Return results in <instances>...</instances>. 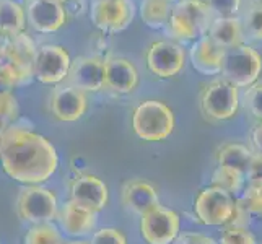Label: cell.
I'll use <instances>...</instances> for the list:
<instances>
[{
  "label": "cell",
  "mask_w": 262,
  "mask_h": 244,
  "mask_svg": "<svg viewBox=\"0 0 262 244\" xmlns=\"http://www.w3.org/2000/svg\"><path fill=\"white\" fill-rule=\"evenodd\" d=\"M0 163L8 178L33 186L52 178L59 166V155L44 135L16 121L4 130Z\"/></svg>",
  "instance_id": "cell-1"
},
{
  "label": "cell",
  "mask_w": 262,
  "mask_h": 244,
  "mask_svg": "<svg viewBox=\"0 0 262 244\" xmlns=\"http://www.w3.org/2000/svg\"><path fill=\"white\" fill-rule=\"evenodd\" d=\"M213 15L204 0H181L173 8L166 23V33L176 41L199 39L209 31Z\"/></svg>",
  "instance_id": "cell-2"
},
{
  "label": "cell",
  "mask_w": 262,
  "mask_h": 244,
  "mask_svg": "<svg viewBox=\"0 0 262 244\" xmlns=\"http://www.w3.org/2000/svg\"><path fill=\"white\" fill-rule=\"evenodd\" d=\"M132 127L139 139L160 142L174 130V114L165 103L157 99L140 103L132 114Z\"/></svg>",
  "instance_id": "cell-3"
},
{
  "label": "cell",
  "mask_w": 262,
  "mask_h": 244,
  "mask_svg": "<svg viewBox=\"0 0 262 244\" xmlns=\"http://www.w3.org/2000/svg\"><path fill=\"white\" fill-rule=\"evenodd\" d=\"M36 52H38V46L26 33L4 41V48L0 51V64L12 77L15 88L28 85L34 78L33 65Z\"/></svg>",
  "instance_id": "cell-4"
},
{
  "label": "cell",
  "mask_w": 262,
  "mask_h": 244,
  "mask_svg": "<svg viewBox=\"0 0 262 244\" xmlns=\"http://www.w3.org/2000/svg\"><path fill=\"white\" fill-rule=\"evenodd\" d=\"M262 72L260 54L251 46H234L223 52L220 74L236 88H249L257 81Z\"/></svg>",
  "instance_id": "cell-5"
},
{
  "label": "cell",
  "mask_w": 262,
  "mask_h": 244,
  "mask_svg": "<svg viewBox=\"0 0 262 244\" xmlns=\"http://www.w3.org/2000/svg\"><path fill=\"white\" fill-rule=\"evenodd\" d=\"M16 210L20 218L28 223H51L59 215L57 197L51 189L41 184L26 186L18 195Z\"/></svg>",
  "instance_id": "cell-6"
},
{
  "label": "cell",
  "mask_w": 262,
  "mask_h": 244,
  "mask_svg": "<svg viewBox=\"0 0 262 244\" xmlns=\"http://www.w3.org/2000/svg\"><path fill=\"white\" fill-rule=\"evenodd\" d=\"M197 218L209 227H222L231 223L236 213V202L230 192L222 187H207L195 198Z\"/></svg>",
  "instance_id": "cell-7"
},
{
  "label": "cell",
  "mask_w": 262,
  "mask_h": 244,
  "mask_svg": "<svg viewBox=\"0 0 262 244\" xmlns=\"http://www.w3.org/2000/svg\"><path fill=\"white\" fill-rule=\"evenodd\" d=\"M134 0H93L90 7L92 23L103 33H121L135 18Z\"/></svg>",
  "instance_id": "cell-8"
},
{
  "label": "cell",
  "mask_w": 262,
  "mask_h": 244,
  "mask_svg": "<svg viewBox=\"0 0 262 244\" xmlns=\"http://www.w3.org/2000/svg\"><path fill=\"white\" fill-rule=\"evenodd\" d=\"M72 65L70 54L59 44H42L36 52L33 77L44 85H59L69 77Z\"/></svg>",
  "instance_id": "cell-9"
},
{
  "label": "cell",
  "mask_w": 262,
  "mask_h": 244,
  "mask_svg": "<svg viewBox=\"0 0 262 244\" xmlns=\"http://www.w3.org/2000/svg\"><path fill=\"white\" fill-rule=\"evenodd\" d=\"M179 215L157 205L142 215L140 233L147 244H171L179 236Z\"/></svg>",
  "instance_id": "cell-10"
},
{
  "label": "cell",
  "mask_w": 262,
  "mask_h": 244,
  "mask_svg": "<svg viewBox=\"0 0 262 244\" xmlns=\"http://www.w3.org/2000/svg\"><path fill=\"white\" fill-rule=\"evenodd\" d=\"M239 106L238 88L227 80H216L204 90L202 109L215 121H227L233 117Z\"/></svg>",
  "instance_id": "cell-11"
},
{
  "label": "cell",
  "mask_w": 262,
  "mask_h": 244,
  "mask_svg": "<svg viewBox=\"0 0 262 244\" xmlns=\"http://www.w3.org/2000/svg\"><path fill=\"white\" fill-rule=\"evenodd\" d=\"M186 64V52L173 41H157L147 51V67L160 78L176 77Z\"/></svg>",
  "instance_id": "cell-12"
},
{
  "label": "cell",
  "mask_w": 262,
  "mask_h": 244,
  "mask_svg": "<svg viewBox=\"0 0 262 244\" xmlns=\"http://www.w3.org/2000/svg\"><path fill=\"white\" fill-rule=\"evenodd\" d=\"M67 85L83 93H95L104 88V59L98 56H83L72 60Z\"/></svg>",
  "instance_id": "cell-13"
},
{
  "label": "cell",
  "mask_w": 262,
  "mask_h": 244,
  "mask_svg": "<svg viewBox=\"0 0 262 244\" xmlns=\"http://www.w3.org/2000/svg\"><path fill=\"white\" fill-rule=\"evenodd\" d=\"M26 21L36 33L51 34L67 23V10L54 0H31L26 8Z\"/></svg>",
  "instance_id": "cell-14"
},
{
  "label": "cell",
  "mask_w": 262,
  "mask_h": 244,
  "mask_svg": "<svg viewBox=\"0 0 262 244\" xmlns=\"http://www.w3.org/2000/svg\"><path fill=\"white\" fill-rule=\"evenodd\" d=\"M86 95L70 85H62L56 88L49 99L51 113L56 119L62 122H75L82 119L83 114L86 113Z\"/></svg>",
  "instance_id": "cell-15"
},
{
  "label": "cell",
  "mask_w": 262,
  "mask_h": 244,
  "mask_svg": "<svg viewBox=\"0 0 262 244\" xmlns=\"http://www.w3.org/2000/svg\"><path fill=\"white\" fill-rule=\"evenodd\" d=\"M57 218H59L62 231H64L67 236L78 239L95 231L96 223H98V213L70 198L69 202L62 205Z\"/></svg>",
  "instance_id": "cell-16"
},
{
  "label": "cell",
  "mask_w": 262,
  "mask_h": 244,
  "mask_svg": "<svg viewBox=\"0 0 262 244\" xmlns=\"http://www.w3.org/2000/svg\"><path fill=\"white\" fill-rule=\"evenodd\" d=\"M70 195L72 201L86 207V209H92L96 213L106 209L107 202H110L107 186L93 174L78 176L70 186Z\"/></svg>",
  "instance_id": "cell-17"
},
{
  "label": "cell",
  "mask_w": 262,
  "mask_h": 244,
  "mask_svg": "<svg viewBox=\"0 0 262 244\" xmlns=\"http://www.w3.org/2000/svg\"><path fill=\"white\" fill-rule=\"evenodd\" d=\"M139 85V72L129 59H104V86L117 95H129Z\"/></svg>",
  "instance_id": "cell-18"
},
{
  "label": "cell",
  "mask_w": 262,
  "mask_h": 244,
  "mask_svg": "<svg viewBox=\"0 0 262 244\" xmlns=\"http://www.w3.org/2000/svg\"><path fill=\"white\" fill-rule=\"evenodd\" d=\"M122 204L129 212L143 215L158 204V192L150 183L143 179H134L122 187Z\"/></svg>",
  "instance_id": "cell-19"
},
{
  "label": "cell",
  "mask_w": 262,
  "mask_h": 244,
  "mask_svg": "<svg viewBox=\"0 0 262 244\" xmlns=\"http://www.w3.org/2000/svg\"><path fill=\"white\" fill-rule=\"evenodd\" d=\"M223 52L220 46L210 39V38H199L195 44L191 48V62L192 67L202 75H216L220 74Z\"/></svg>",
  "instance_id": "cell-20"
},
{
  "label": "cell",
  "mask_w": 262,
  "mask_h": 244,
  "mask_svg": "<svg viewBox=\"0 0 262 244\" xmlns=\"http://www.w3.org/2000/svg\"><path fill=\"white\" fill-rule=\"evenodd\" d=\"M209 36L216 46L222 49H231L243 42V28L236 16L233 18H213L209 28Z\"/></svg>",
  "instance_id": "cell-21"
},
{
  "label": "cell",
  "mask_w": 262,
  "mask_h": 244,
  "mask_svg": "<svg viewBox=\"0 0 262 244\" xmlns=\"http://www.w3.org/2000/svg\"><path fill=\"white\" fill-rule=\"evenodd\" d=\"M26 10L16 0L0 2V36L4 39L15 38L26 30Z\"/></svg>",
  "instance_id": "cell-22"
},
{
  "label": "cell",
  "mask_w": 262,
  "mask_h": 244,
  "mask_svg": "<svg viewBox=\"0 0 262 244\" xmlns=\"http://www.w3.org/2000/svg\"><path fill=\"white\" fill-rule=\"evenodd\" d=\"M171 8L173 7L166 0H142L139 5V15L148 28L160 30L166 26Z\"/></svg>",
  "instance_id": "cell-23"
},
{
  "label": "cell",
  "mask_w": 262,
  "mask_h": 244,
  "mask_svg": "<svg viewBox=\"0 0 262 244\" xmlns=\"http://www.w3.org/2000/svg\"><path fill=\"white\" fill-rule=\"evenodd\" d=\"M252 155H254V153L248 147L241 145V143H227V145L219 148L216 161H219V166H228V168L238 169L241 173H245Z\"/></svg>",
  "instance_id": "cell-24"
},
{
  "label": "cell",
  "mask_w": 262,
  "mask_h": 244,
  "mask_svg": "<svg viewBox=\"0 0 262 244\" xmlns=\"http://www.w3.org/2000/svg\"><path fill=\"white\" fill-rule=\"evenodd\" d=\"M212 181L216 187H222L223 191L230 192L231 195L243 192L245 189V173L228 166H219L215 169Z\"/></svg>",
  "instance_id": "cell-25"
},
{
  "label": "cell",
  "mask_w": 262,
  "mask_h": 244,
  "mask_svg": "<svg viewBox=\"0 0 262 244\" xmlns=\"http://www.w3.org/2000/svg\"><path fill=\"white\" fill-rule=\"evenodd\" d=\"M23 244H64V238L52 223H39L26 231Z\"/></svg>",
  "instance_id": "cell-26"
},
{
  "label": "cell",
  "mask_w": 262,
  "mask_h": 244,
  "mask_svg": "<svg viewBox=\"0 0 262 244\" xmlns=\"http://www.w3.org/2000/svg\"><path fill=\"white\" fill-rule=\"evenodd\" d=\"M18 114H20V106L12 90L0 92V124L4 130L18 121Z\"/></svg>",
  "instance_id": "cell-27"
},
{
  "label": "cell",
  "mask_w": 262,
  "mask_h": 244,
  "mask_svg": "<svg viewBox=\"0 0 262 244\" xmlns=\"http://www.w3.org/2000/svg\"><path fill=\"white\" fill-rule=\"evenodd\" d=\"M238 205L248 213L262 215V184H249L246 189H243Z\"/></svg>",
  "instance_id": "cell-28"
},
{
  "label": "cell",
  "mask_w": 262,
  "mask_h": 244,
  "mask_svg": "<svg viewBox=\"0 0 262 244\" xmlns=\"http://www.w3.org/2000/svg\"><path fill=\"white\" fill-rule=\"evenodd\" d=\"M246 33L252 39H262V5H252L245 16Z\"/></svg>",
  "instance_id": "cell-29"
},
{
  "label": "cell",
  "mask_w": 262,
  "mask_h": 244,
  "mask_svg": "<svg viewBox=\"0 0 262 244\" xmlns=\"http://www.w3.org/2000/svg\"><path fill=\"white\" fill-rule=\"evenodd\" d=\"M207 5L215 18H233L239 10L241 0H207Z\"/></svg>",
  "instance_id": "cell-30"
},
{
  "label": "cell",
  "mask_w": 262,
  "mask_h": 244,
  "mask_svg": "<svg viewBox=\"0 0 262 244\" xmlns=\"http://www.w3.org/2000/svg\"><path fill=\"white\" fill-rule=\"evenodd\" d=\"M220 244H256V239L246 228L231 227L222 234Z\"/></svg>",
  "instance_id": "cell-31"
},
{
  "label": "cell",
  "mask_w": 262,
  "mask_h": 244,
  "mask_svg": "<svg viewBox=\"0 0 262 244\" xmlns=\"http://www.w3.org/2000/svg\"><path fill=\"white\" fill-rule=\"evenodd\" d=\"M90 244H127V239L117 228L107 227L95 231Z\"/></svg>",
  "instance_id": "cell-32"
},
{
  "label": "cell",
  "mask_w": 262,
  "mask_h": 244,
  "mask_svg": "<svg viewBox=\"0 0 262 244\" xmlns=\"http://www.w3.org/2000/svg\"><path fill=\"white\" fill-rule=\"evenodd\" d=\"M245 104L252 116L262 119V83L249 86L245 95Z\"/></svg>",
  "instance_id": "cell-33"
},
{
  "label": "cell",
  "mask_w": 262,
  "mask_h": 244,
  "mask_svg": "<svg viewBox=\"0 0 262 244\" xmlns=\"http://www.w3.org/2000/svg\"><path fill=\"white\" fill-rule=\"evenodd\" d=\"M245 178H248V181L251 184H262V153H257V155H252L249 165L245 171Z\"/></svg>",
  "instance_id": "cell-34"
},
{
  "label": "cell",
  "mask_w": 262,
  "mask_h": 244,
  "mask_svg": "<svg viewBox=\"0 0 262 244\" xmlns=\"http://www.w3.org/2000/svg\"><path fill=\"white\" fill-rule=\"evenodd\" d=\"M174 241H176L174 244H215L213 239L199 233H186L183 236H178Z\"/></svg>",
  "instance_id": "cell-35"
},
{
  "label": "cell",
  "mask_w": 262,
  "mask_h": 244,
  "mask_svg": "<svg viewBox=\"0 0 262 244\" xmlns=\"http://www.w3.org/2000/svg\"><path fill=\"white\" fill-rule=\"evenodd\" d=\"M13 88H15V83L12 77L8 75L5 67L0 64V92H7V90H13Z\"/></svg>",
  "instance_id": "cell-36"
},
{
  "label": "cell",
  "mask_w": 262,
  "mask_h": 244,
  "mask_svg": "<svg viewBox=\"0 0 262 244\" xmlns=\"http://www.w3.org/2000/svg\"><path fill=\"white\" fill-rule=\"evenodd\" d=\"M252 143L257 148L259 153H262V122L257 125V127L252 130Z\"/></svg>",
  "instance_id": "cell-37"
},
{
  "label": "cell",
  "mask_w": 262,
  "mask_h": 244,
  "mask_svg": "<svg viewBox=\"0 0 262 244\" xmlns=\"http://www.w3.org/2000/svg\"><path fill=\"white\" fill-rule=\"evenodd\" d=\"M64 244H90V241H85V239H72V241H67Z\"/></svg>",
  "instance_id": "cell-38"
},
{
  "label": "cell",
  "mask_w": 262,
  "mask_h": 244,
  "mask_svg": "<svg viewBox=\"0 0 262 244\" xmlns=\"http://www.w3.org/2000/svg\"><path fill=\"white\" fill-rule=\"evenodd\" d=\"M54 2H57V4H60V5H67V4H72V2H75V0H54Z\"/></svg>",
  "instance_id": "cell-39"
},
{
  "label": "cell",
  "mask_w": 262,
  "mask_h": 244,
  "mask_svg": "<svg viewBox=\"0 0 262 244\" xmlns=\"http://www.w3.org/2000/svg\"><path fill=\"white\" fill-rule=\"evenodd\" d=\"M2 147H4V130H0V153H2Z\"/></svg>",
  "instance_id": "cell-40"
},
{
  "label": "cell",
  "mask_w": 262,
  "mask_h": 244,
  "mask_svg": "<svg viewBox=\"0 0 262 244\" xmlns=\"http://www.w3.org/2000/svg\"><path fill=\"white\" fill-rule=\"evenodd\" d=\"M4 38H2V36H0V51H2V48H4Z\"/></svg>",
  "instance_id": "cell-41"
},
{
  "label": "cell",
  "mask_w": 262,
  "mask_h": 244,
  "mask_svg": "<svg viewBox=\"0 0 262 244\" xmlns=\"http://www.w3.org/2000/svg\"><path fill=\"white\" fill-rule=\"evenodd\" d=\"M256 4H259V5H262V0H254Z\"/></svg>",
  "instance_id": "cell-42"
},
{
  "label": "cell",
  "mask_w": 262,
  "mask_h": 244,
  "mask_svg": "<svg viewBox=\"0 0 262 244\" xmlns=\"http://www.w3.org/2000/svg\"><path fill=\"white\" fill-rule=\"evenodd\" d=\"M166 2H169V4H171V2H174V0H166Z\"/></svg>",
  "instance_id": "cell-43"
},
{
  "label": "cell",
  "mask_w": 262,
  "mask_h": 244,
  "mask_svg": "<svg viewBox=\"0 0 262 244\" xmlns=\"http://www.w3.org/2000/svg\"><path fill=\"white\" fill-rule=\"evenodd\" d=\"M0 130H4V127H2V124H0Z\"/></svg>",
  "instance_id": "cell-44"
},
{
  "label": "cell",
  "mask_w": 262,
  "mask_h": 244,
  "mask_svg": "<svg viewBox=\"0 0 262 244\" xmlns=\"http://www.w3.org/2000/svg\"><path fill=\"white\" fill-rule=\"evenodd\" d=\"M0 2H4V0H0Z\"/></svg>",
  "instance_id": "cell-45"
}]
</instances>
